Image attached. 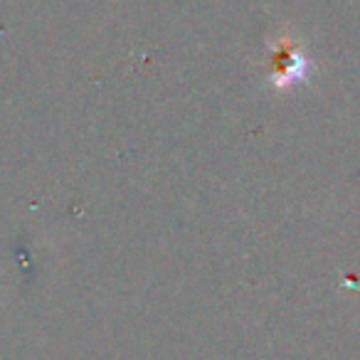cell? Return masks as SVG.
Instances as JSON below:
<instances>
[{
	"label": "cell",
	"instance_id": "6da1fadb",
	"mask_svg": "<svg viewBox=\"0 0 360 360\" xmlns=\"http://www.w3.org/2000/svg\"><path fill=\"white\" fill-rule=\"evenodd\" d=\"M316 65L294 37L281 35L269 47V82L276 91H289L309 84Z\"/></svg>",
	"mask_w": 360,
	"mask_h": 360
}]
</instances>
